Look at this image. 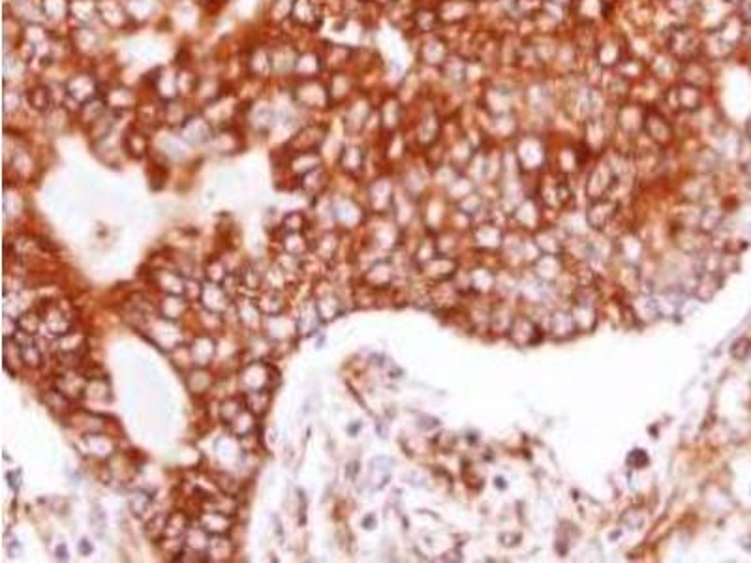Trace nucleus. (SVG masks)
Listing matches in <instances>:
<instances>
[{
    "mask_svg": "<svg viewBox=\"0 0 751 563\" xmlns=\"http://www.w3.org/2000/svg\"><path fill=\"white\" fill-rule=\"evenodd\" d=\"M294 100L299 108L304 109H325L333 105L329 96V87L318 77L312 79H299L294 87Z\"/></svg>",
    "mask_w": 751,
    "mask_h": 563,
    "instance_id": "obj_1",
    "label": "nucleus"
},
{
    "mask_svg": "<svg viewBox=\"0 0 751 563\" xmlns=\"http://www.w3.org/2000/svg\"><path fill=\"white\" fill-rule=\"evenodd\" d=\"M100 85L96 76L90 72H79L73 73L70 79L64 85V91H66V96L76 102V105L81 108L83 103L90 102L94 98L100 96Z\"/></svg>",
    "mask_w": 751,
    "mask_h": 563,
    "instance_id": "obj_2",
    "label": "nucleus"
},
{
    "mask_svg": "<svg viewBox=\"0 0 751 563\" xmlns=\"http://www.w3.org/2000/svg\"><path fill=\"white\" fill-rule=\"evenodd\" d=\"M289 19L304 31H316L323 23V11L316 0H294Z\"/></svg>",
    "mask_w": 751,
    "mask_h": 563,
    "instance_id": "obj_3",
    "label": "nucleus"
},
{
    "mask_svg": "<svg viewBox=\"0 0 751 563\" xmlns=\"http://www.w3.org/2000/svg\"><path fill=\"white\" fill-rule=\"evenodd\" d=\"M325 135H327V128L323 124H309L291 138L289 149H294L295 153H314L323 143Z\"/></svg>",
    "mask_w": 751,
    "mask_h": 563,
    "instance_id": "obj_4",
    "label": "nucleus"
},
{
    "mask_svg": "<svg viewBox=\"0 0 751 563\" xmlns=\"http://www.w3.org/2000/svg\"><path fill=\"white\" fill-rule=\"evenodd\" d=\"M179 133L190 143H205L212 139V124L203 113H192L190 118L179 128Z\"/></svg>",
    "mask_w": 751,
    "mask_h": 563,
    "instance_id": "obj_5",
    "label": "nucleus"
},
{
    "mask_svg": "<svg viewBox=\"0 0 751 563\" xmlns=\"http://www.w3.org/2000/svg\"><path fill=\"white\" fill-rule=\"evenodd\" d=\"M297 58L299 51L291 43H276V46H271V61H273L274 76L295 73Z\"/></svg>",
    "mask_w": 751,
    "mask_h": 563,
    "instance_id": "obj_6",
    "label": "nucleus"
},
{
    "mask_svg": "<svg viewBox=\"0 0 751 563\" xmlns=\"http://www.w3.org/2000/svg\"><path fill=\"white\" fill-rule=\"evenodd\" d=\"M247 72L256 79H265L273 76V61H271V47L256 46L247 58Z\"/></svg>",
    "mask_w": 751,
    "mask_h": 563,
    "instance_id": "obj_7",
    "label": "nucleus"
},
{
    "mask_svg": "<svg viewBox=\"0 0 751 563\" xmlns=\"http://www.w3.org/2000/svg\"><path fill=\"white\" fill-rule=\"evenodd\" d=\"M102 96L105 103H108V108L115 113L128 111V109L138 105V98H135L134 91L128 87H123V85H111Z\"/></svg>",
    "mask_w": 751,
    "mask_h": 563,
    "instance_id": "obj_8",
    "label": "nucleus"
},
{
    "mask_svg": "<svg viewBox=\"0 0 751 563\" xmlns=\"http://www.w3.org/2000/svg\"><path fill=\"white\" fill-rule=\"evenodd\" d=\"M100 19L113 31H119L128 25L132 16L130 11L126 10V6H123L117 0H109V2H100Z\"/></svg>",
    "mask_w": 751,
    "mask_h": 563,
    "instance_id": "obj_9",
    "label": "nucleus"
},
{
    "mask_svg": "<svg viewBox=\"0 0 751 563\" xmlns=\"http://www.w3.org/2000/svg\"><path fill=\"white\" fill-rule=\"evenodd\" d=\"M192 111L188 109V105L185 103L182 98H173V100H167L162 105V123L170 124L173 128H180L182 124L190 118Z\"/></svg>",
    "mask_w": 751,
    "mask_h": 563,
    "instance_id": "obj_10",
    "label": "nucleus"
},
{
    "mask_svg": "<svg viewBox=\"0 0 751 563\" xmlns=\"http://www.w3.org/2000/svg\"><path fill=\"white\" fill-rule=\"evenodd\" d=\"M70 17L79 26H90L94 21L100 19V2L96 0H72Z\"/></svg>",
    "mask_w": 751,
    "mask_h": 563,
    "instance_id": "obj_11",
    "label": "nucleus"
},
{
    "mask_svg": "<svg viewBox=\"0 0 751 563\" xmlns=\"http://www.w3.org/2000/svg\"><path fill=\"white\" fill-rule=\"evenodd\" d=\"M177 73H179V70H171V68H165V70H158V72H156L152 87H155L156 94H158L164 102L173 100V98H179Z\"/></svg>",
    "mask_w": 751,
    "mask_h": 563,
    "instance_id": "obj_12",
    "label": "nucleus"
},
{
    "mask_svg": "<svg viewBox=\"0 0 751 563\" xmlns=\"http://www.w3.org/2000/svg\"><path fill=\"white\" fill-rule=\"evenodd\" d=\"M72 43L73 49H78V51L85 53V55H94L102 47V38L90 26H78L76 32H73Z\"/></svg>",
    "mask_w": 751,
    "mask_h": 563,
    "instance_id": "obj_13",
    "label": "nucleus"
},
{
    "mask_svg": "<svg viewBox=\"0 0 751 563\" xmlns=\"http://www.w3.org/2000/svg\"><path fill=\"white\" fill-rule=\"evenodd\" d=\"M327 87H329L331 103H333V105H338V103H342L344 100H348V98L351 96V93H353V79L344 72H335L331 76Z\"/></svg>",
    "mask_w": 751,
    "mask_h": 563,
    "instance_id": "obj_14",
    "label": "nucleus"
},
{
    "mask_svg": "<svg viewBox=\"0 0 751 563\" xmlns=\"http://www.w3.org/2000/svg\"><path fill=\"white\" fill-rule=\"evenodd\" d=\"M323 70V58L314 51L299 53L297 64H295V76L299 79H312Z\"/></svg>",
    "mask_w": 751,
    "mask_h": 563,
    "instance_id": "obj_15",
    "label": "nucleus"
},
{
    "mask_svg": "<svg viewBox=\"0 0 751 563\" xmlns=\"http://www.w3.org/2000/svg\"><path fill=\"white\" fill-rule=\"evenodd\" d=\"M351 55H353V49L350 46H344V43H331L327 47L323 58V68H329L331 72H340L342 68L350 62Z\"/></svg>",
    "mask_w": 751,
    "mask_h": 563,
    "instance_id": "obj_16",
    "label": "nucleus"
},
{
    "mask_svg": "<svg viewBox=\"0 0 751 563\" xmlns=\"http://www.w3.org/2000/svg\"><path fill=\"white\" fill-rule=\"evenodd\" d=\"M368 113H371V108H368V102H366L365 98H361V96L356 98L353 102H350L348 109H346V115H344L346 128L350 130V132L359 130L361 126L366 123Z\"/></svg>",
    "mask_w": 751,
    "mask_h": 563,
    "instance_id": "obj_17",
    "label": "nucleus"
},
{
    "mask_svg": "<svg viewBox=\"0 0 751 563\" xmlns=\"http://www.w3.org/2000/svg\"><path fill=\"white\" fill-rule=\"evenodd\" d=\"M11 16L16 19L23 21L26 25H32V23H41L43 17V11H41V6L34 4L32 0H11Z\"/></svg>",
    "mask_w": 751,
    "mask_h": 563,
    "instance_id": "obj_18",
    "label": "nucleus"
},
{
    "mask_svg": "<svg viewBox=\"0 0 751 563\" xmlns=\"http://www.w3.org/2000/svg\"><path fill=\"white\" fill-rule=\"evenodd\" d=\"M25 100H26V103L34 109V111L47 113L53 108L51 91H49L47 85H41V83L40 85H34V87H31L29 91H26Z\"/></svg>",
    "mask_w": 751,
    "mask_h": 563,
    "instance_id": "obj_19",
    "label": "nucleus"
},
{
    "mask_svg": "<svg viewBox=\"0 0 751 563\" xmlns=\"http://www.w3.org/2000/svg\"><path fill=\"white\" fill-rule=\"evenodd\" d=\"M123 143L126 153L130 156H134V158H141V156L149 153V138H147V133H143L138 128H132L124 133Z\"/></svg>",
    "mask_w": 751,
    "mask_h": 563,
    "instance_id": "obj_20",
    "label": "nucleus"
},
{
    "mask_svg": "<svg viewBox=\"0 0 751 563\" xmlns=\"http://www.w3.org/2000/svg\"><path fill=\"white\" fill-rule=\"evenodd\" d=\"M247 117L248 123L254 124L259 130L271 128L274 123V111L269 103H254L252 108L248 109Z\"/></svg>",
    "mask_w": 751,
    "mask_h": 563,
    "instance_id": "obj_21",
    "label": "nucleus"
},
{
    "mask_svg": "<svg viewBox=\"0 0 751 563\" xmlns=\"http://www.w3.org/2000/svg\"><path fill=\"white\" fill-rule=\"evenodd\" d=\"M200 81H201V76H197L192 68H186L182 66L179 70V73H177V87H179V96L180 98H186V96H194L197 91V87H200Z\"/></svg>",
    "mask_w": 751,
    "mask_h": 563,
    "instance_id": "obj_22",
    "label": "nucleus"
},
{
    "mask_svg": "<svg viewBox=\"0 0 751 563\" xmlns=\"http://www.w3.org/2000/svg\"><path fill=\"white\" fill-rule=\"evenodd\" d=\"M43 17L49 21H62L70 17L72 0H41L40 2Z\"/></svg>",
    "mask_w": 751,
    "mask_h": 563,
    "instance_id": "obj_23",
    "label": "nucleus"
},
{
    "mask_svg": "<svg viewBox=\"0 0 751 563\" xmlns=\"http://www.w3.org/2000/svg\"><path fill=\"white\" fill-rule=\"evenodd\" d=\"M342 164L348 171H353V169H359L363 165V153L361 149L356 147H350V149H344L342 153Z\"/></svg>",
    "mask_w": 751,
    "mask_h": 563,
    "instance_id": "obj_24",
    "label": "nucleus"
},
{
    "mask_svg": "<svg viewBox=\"0 0 751 563\" xmlns=\"http://www.w3.org/2000/svg\"><path fill=\"white\" fill-rule=\"evenodd\" d=\"M23 100H25V98L21 96V94L17 93V91H14V88H6V93H4V111H6V115H10V113L14 111V109L17 111L21 103H23Z\"/></svg>",
    "mask_w": 751,
    "mask_h": 563,
    "instance_id": "obj_25",
    "label": "nucleus"
},
{
    "mask_svg": "<svg viewBox=\"0 0 751 563\" xmlns=\"http://www.w3.org/2000/svg\"><path fill=\"white\" fill-rule=\"evenodd\" d=\"M58 558H62V559H66V558H68V556H66V550H64V547L58 548Z\"/></svg>",
    "mask_w": 751,
    "mask_h": 563,
    "instance_id": "obj_26",
    "label": "nucleus"
},
{
    "mask_svg": "<svg viewBox=\"0 0 751 563\" xmlns=\"http://www.w3.org/2000/svg\"><path fill=\"white\" fill-rule=\"evenodd\" d=\"M81 550L83 552H88V550H93V548H88L87 543H81Z\"/></svg>",
    "mask_w": 751,
    "mask_h": 563,
    "instance_id": "obj_27",
    "label": "nucleus"
},
{
    "mask_svg": "<svg viewBox=\"0 0 751 563\" xmlns=\"http://www.w3.org/2000/svg\"><path fill=\"white\" fill-rule=\"evenodd\" d=\"M378 2H381V4H389V2H395V0H378Z\"/></svg>",
    "mask_w": 751,
    "mask_h": 563,
    "instance_id": "obj_28",
    "label": "nucleus"
}]
</instances>
